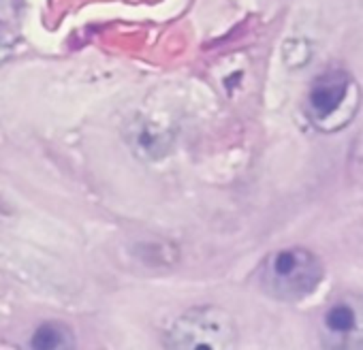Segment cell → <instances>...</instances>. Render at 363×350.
<instances>
[{
	"label": "cell",
	"instance_id": "6da1fadb",
	"mask_svg": "<svg viewBox=\"0 0 363 350\" xmlns=\"http://www.w3.org/2000/svg\"><path fill=\"white\" fill-rule=\"evenodd\" d=\"M320 259L301 246L269 252L259 265L261 288L278 301H299L312 295L323 280Z\"/></svg>",
	"mask_w": 363,
	"mask_h": 350
},
{
	"label": "cell",
	"instance_id": "7a4b0ae2",
	"mask_svg": "<svg viewBox=\"0 0 363 350\" xmlns=\"http://www.w3.org/2000/svg\"><path fill=\"white\" fill-rule=\"evenodd\" d=\"M238 327L220 305H197L179 314L164 333L167 350H235Z\"/></svg>",
	"mask_w": 363,
	"mask_h": 350
},
{
	"label": "cell",
	"instance_id": "3957f363",
	"mask_svg": "<svg viewBox=\"0 0 363 350\" xmlns=\"http://www.w3.org/2000/svg\"><path fill=\"white\" fill-rule=\"evenodd\" d=\"M359 103L361 92L350 73L329 69L312 81L306 96V113L318 130L333 132L354 118Z\"/></svg>",
	"mask_w": 363,
	"mask_h": 350
},
{
	"label": "cell",
	"instance_id": "277c9868",
	"mask_svg": "<svg viewBox=\"0 0 363 350\" xmlns=\"http://www.w3.org/2000/svg\"><path fill=\"white\" fill-rule=\"evenodd\" d=\"M323 350H363V295L337 293L316 314Z\"/></svg>",
	"mask_w": 363,
	"mask_h": 350
},
{
	"label": "cell",
	"instance_id": "5b68a950",
	"mask_svg": "<svg viewBox=\"0 0 363 350\" xmlns=\"http://www.w3.org/2000/svg\"><path fill=\"white\" fill-rule=\"evenodd\" d=\"M30 350H77V337L71 324L62 320L41 322L28 341Z\"/></svg>",
	"mask_w": 363,
	"mask_h": 350
},
{
	"label": "cell",
	"instance_id": "8992f818",
	"mask_svg": "<svg viewBox=\"0 0 363 350\" xmlns=\"http://www.w3.org/2000/svg\"><path fill=\"white\" fill-rule=\"evenodd\" d=\"M128 143L135 149L137 156L145 160H156L162 158L169 147H171V137L162 130H158L152 124L145 122H135V126L128 130Z\"/></svg>",
	"mask_w": 363,
	"mask_h": 350
},
{
	"label": "cell",
	"instance_id": "52a82bcc",
	"mask_svg": "<svg viewBox=\"0 0 363 350\" xmlns=\"http://www.w3.org/2000/svg\"><path fill=\"white\" fill-rule=\"evenodd\" d=\"M310 56H312V50H310V43L306 39H293V41H286L284 43L282 58H284V62L291 69L303 67L310 60Z\"/></svg>",
	"mask_w": 363,
	"mask_h": 350
},
{
	"label": "cell",
	"instance_id": "ba28073f",
	"mask_svg": "<svg viewBox=\"0 0 363 350\" xmlns=\"http://www.w3.org/2000/svg\"><path fill=\"white\" fill-rule=\"evenodd\" d=\"M11 52H13V39H11V35L7 33L5 24L0 22V64H3V62L11 56Z\"/></svg>",
	"mask_w": 363,
	"mask_h": 350
}]
</instances>
